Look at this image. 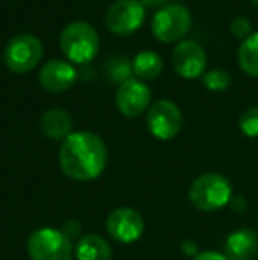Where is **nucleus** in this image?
I'll list each match as a JSON object with an SVG mask.
<instances>
[{"label":"nucleus","instance_id":"nucleus-21","mask_svg":"<svg viewBox=\"0 0 258 260\" xmlns=\"http://www.w3.org/2000/svg\"><path fill=\"white\" fill-rule=\"evenodd\" d=\"M193 260H227V257L217 251H202V253H196Z\"/></svg>","mask_w":258,"mask_h":260},{"label":"nucleus","instance_id":"nucleus-13","mask_svg":"<svg viewBox=\"0 0 258 260\" xmlns=\"http://www.w3.org/2000/svg\"><path fill=\"white\" fill-rule=\"evenodd\" d=\"M258 253V234L251 229H239L225 241L227 260H253Z\"/></svg>","mask_w":258,"mask_h":260},{"label":"nucleus","instance_id":"nucleus-14","mask_svg":"<svg viewBox=\"0 0 258 260\" xmlns=\"http://www.w3.org/2000/svg\"><path fill=\"white\" fill-rule=\"evenodd\" d=\"M39 127L43 135L50 140H65L71 135L72 117L64 108H50L43 113Z\"/></svg>","mask_w":258,"mask_h":260},{"label":"nucleus","instance_id":"nucleus-10","mask_svg":"<svg viewBox=\"0 0 258 260\" xmlns=\"http://www.w3.org/2000/svg\"><path fill=\"white\" fill-rule=\"evenodd\" d=\"M115 105L122 115L134 119L151 108V89L138 78H128L115 94Z\"/></svg>","mask_w":258,"mask_h":260},{"label":"nucleus","instance_id":"nucleus-1","mask_svg":"<svg viewBox=\"0 0 258 260\" xmlns=\"http://www.w3.org/2000/svg\"><path fill=\"white\" fill-rule=\"evenodd\" d=\"M59 163L69 179L94 181L106 168L108 149L99 135L92 131H75L62 140Z\"/></svg>","mask_w":258,"mask_h":260},{"label":"nucleus","instance_id":"nucleus-3","mask_svg":"<svg viewBox=\"0 0 258 260\" xmlns=\"http://www.w3.org/2000/svg\"><path fill=\"white\" fill-rule=\"evenodd\" d=\"M60 50L75 64H89L99 52L97 30L87 21H72L60 34Z\"/></svg>","mask_w":258,"mask_h":260},{"label":"nucleus","instance_id":"nucleus-23","mask_svg":"<svg viewBox=\"0 0 258 260\" xmlns=\"http://www.w3.org/2000/svg\"><path fill=\"white\" fill-rule=\"evenodd\" d=\"M184 251H186V253H190V255H196V246L193 243H186V244H184Z\"/></svg>","mask_w":258,"mask_h":260},{"label":"nucleus","instance_id":"nucleus-11","mask_svg":"<svg viewBox=\"0 0 258 260\" xmlns=\"http://www.w3.org/2000/svg\"><path fill=\"white\" fill-rule=\"evenodd\" d=\"M172 66L182 78H198L207 68V53L196 41H180L172 53Z\"/></svg>","mask_w":258,"mask_h":260},{"label":"nucleus","instance_id":"nucleus-22","mask_svg":"<svg viewBox=\"0 0 258 260\" xmlns=\"http://www.w3.org/2000/svg\"><path fill=\"white\" fill-rule=\"evenodd\" d=\"M166 2H168V0H141V4H143L145 7H159Z\"/></svg>","mask_w":258,"mask_h":260},{"label":"nucleus","instance_id":"nucleus-18","mask_svg":"<svg viewBox=\"0 0 258 260\" xmlns=\"http://www.w3.org/2000/svg\"><path fill=\"white\" fill-rule=\"evenodd\" d=\"M202 82H203V85L209 90H212V92H221V90L230 87L232 78H230V75H228V71H225V69H221V68H216V69L207 71L205 75H203Z\"/></svg>","mask_w":258,"mask_h":260},{"label":"nucleus","instance_id":"nucleus-19","mask_svg":"<svg viewBox=\"0 0 258 260\" xmlns=\"http://www.w3.org/2000/svg\"><path fill=\"white\" fill-rule=\"evenodd\" d=\"M239 127H241L242 135L249 138L258 137V106L244 110L239 117Z\"/></svg>","mask_w":258,"mask_h":260},{"label":"nucleus","instance_id":"nucleus-6","mask_svg":"<svg viewBox=\"0 0 258 260\" xmlns=\"http://www.w3.org/2000/svg\"><path fill=\"white\" fill-rule=\"evenodd\" d=\"M43 45L34 34H18L7 43L4 60L14 73H28L41 62Z\"/></svg>","mask_w":258,"mask_h":260},{"label":"nucleus","instance_id":"nucleus-24","mask_svg":"<svg viewBox=\"0 0 258 260\" xmlns=\"http://www.w3.org/2000/svg\"><path fill=\"white\" fill-rule=\"evenodd\" d=\"M251 4H253V6L256 7V9H258V0H251Z\"/></svg>","mask_w":258,"mask_h":260},{"label":"nucleus","instance_id":"nucleus-15","mask_svg":"<svg viewBox=\"0 0 258 260\" xmlns=\"http://www.w3.org/2000/svg\"><path fill=\"white\" fill-rule=\"evenodd\" d=\"M78 260H112V246L106 239L96 234H87L80 237L76 244Z\"/></svg>","mask_w":258,"mask_h":260},{"label":"nucleus","instance_id":"nucleus-17","mask_svg":"<svg viewBox=\"0 0 258 260\" xmlns=\"http://www.w3.org/2000/svg\"><path fill=\"white\" fill-rule=\"evenodd\" d=\"M237 60L246 75L258 78V32L251 34L241 43L237 52Z\"/></svg>","mask_w":258,"mask_h":260},{"label":"nucleus","instance_id":"nucleus-5","mask_svg":"<svg viewBox=\"0 0 258 260\" xmlns=\"http://www.w3.org/2000/svg\"><path fill=\"white\" fill-rule=\"evenodd\" d=\"M191 28V14L180 4L165 6L152 18V34L161 43L180 41Z\"/></svg>","mask_w":258,"mask_h":260},{"label":"nucleus","instance_id":"nucleus-16","mask_svg":"<svg viewBox=\"0 0 258 260\" xmlns=\"http://www.w3.org/2000/svg\"><path fill=\"white\" fill-rule=\"evenodd\" d=\"M163 71V58L156 52L145 50L140 52L133 60V73L138 80H154Z\"/></svg>","mask_w":258,"mask_h":260},{"label":"nucleus","instance_id":"nucleus-2","mask_svg":"<svg viewBox=\"0 0 258 260\" xmlns=\"http://www.w3.org/2000/svg\"><path fill=\"white\" fill-rule=\"evenodd\" d=\"M190 200L196 209L205 212L223 209L232 200V184L225 175L207 172L191 182Z\"/></svg>","mask_w":258,"mask_h":260},{"label":"nucleus","instance_id":"nucleus-9","mask_svg":"<svg viewBox=\"0 0 258 260\" xmlns=\"http://www.w3.org/2000/svg\"><path fill=\"white\" fill-rule=\"evenodd\" d=\"M145 223L138 211L131 207H119L106 218V232L112 239L122 244H131L143 236Z\"/></svg>","mask_w":258,"mask_h":260},{"label":"nucleus","instance_id":"nucleus-8","mask_svg":"<svg viewBox=\"0 0 258 260\" xmlns=\"http://www.w3.org/2000/svg\"><path fill=\"white\" fill-rule=\"evenodd\" d=\"M106 27L112 34L129 36L145 21V6L141 0H115L106 13Z\"/></svg>","mask_w":258,"mask_h":260},{"label":"nucleus","instance_id":"nucleus-20","mask_svg":"<svg viewBox=\"0 0 258 260\" xmlns=\"http://www.w3.org/2000/svg\"><path fill=\"white\" fill-rule=\"evenodd\" d=\"M230 32L235 36V38L242 39L244 41L246 38L251 36V21L246 16H235L234 20L230 21Z\"/></svg>","mask_w":258,"mask_h":260},{"label":"nucleus","instance_id":"nucleus-7","mask_svg":"<svg viewBox=\"0 0 258 260\" xmlns=\"http://www.w3.org/2000/svg\"><path fill=\"white\" fill-rule=\"evenodd\" d=\"M147 127L152 137L172 140L182 129V112L170 100L156 101L147 112Z\"/></svg>","mask_w":258,"mask_h":260},{"label":"nucleus","instance_id":"nucleus-4","mask_svg":"<svg viewBox=\"0 0 258 260\" xmlns=\"http://www.w3.org/2000/svg\"><path fill=\"white\" fill-rule=\"evenodd\" d=\"M27 251L32 260H71L72 244L62 230L41 226L28 236Z\"/></svg>","mask_w":258,"mask_h":260},{"label":"nucleus","instance_id":"nucleus-12","mask_svg":"<svg viewBox=\"0 0 258 260\" xmlns=\"http://www.w3.org/2000/svg\"><path fill=\"white\" fill-rule=\"evenodd\" d=\"M78 80L75 66L65 60H50L39 71V83L48 92H65Z\"/></svg>","mask_w":258,"mask_h":260}]
</instances>
